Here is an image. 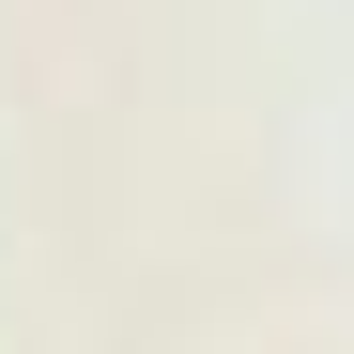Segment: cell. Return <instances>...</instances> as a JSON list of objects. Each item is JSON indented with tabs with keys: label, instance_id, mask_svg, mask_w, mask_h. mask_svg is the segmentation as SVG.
<instances>
[]
</instances>
